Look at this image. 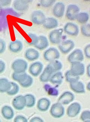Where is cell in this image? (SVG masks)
<instances>
[{
	"mask_svg": "<svg viewBox=\"0 0 90 122\" xmlns=\"http://www.w3.org/2000/svg\"><path fill=\"white\" fill-rule=\"evenodd\" d=\"M65 76L66 81L69 84L79 81L80 79V76L74 75L69 70L66 72Z\"/></svg>",
	"mask_w": 90,
	"mask_h": 122,
	"instance_id": "31",
	"label": "cell"
},
{
	"mask_svg": "<svg viewBox=\"0 0 90 122\" xmlns=\"http://www.w3.org/2000/svg\"><path fill=\"white\" fill-rule=\"evenodd\" d=\"M86 74L89 77H90V64H89L86 67Z\"/></svg>",
	"mask_w": 90,
	"mask_h": 122,
	"instance_id": "45",
	"label": "cell"
},
{
	"mask_svg": "<svg viewBox=\"0 0 90 122\" xmlns=\"http://www.w3.org/2000/svg\"><path fill=\"white\" fill-rule=\"evenodd\" d=\"M44 88L47 94L50 96H56L59 94V91L58 89L55 87L51 86L50 85H45Z\"/></svg>",
	"mask_w": 90,
	"mask_h": 122,
	"instance_id": "32",
	"label": "cell"
},
{
	"mask_svg": "<svg viewBox=\"0 0 90 122\" xmlns=\"http://www.w3.org/2000/svg\"><path fill=\"white\" fill-rule=\"evenodd\" d=\"M42 25L45 29L51 30L57 28L59 25V22L55 18L49 17L46 18Z\"/></svg>",
	"mask_w": 90,
	"mask_h": 122,
	"instance_id": "20",
	"label": "cell"
},
{
	"mask_svg": "<svg viewBox=\"0 0 90 122\" xmlns=\"http://www.w3.org/2000/svg\"><path fill=\"white\" fill-rule=\"evenodd\" d=\"M28 74L26 72H14L12 75V79L19 83L23 82L27 76Z\"/></svg>",
	"mask_w": 90,
	"mask_h": 122,
	"instance_id": "29",
	"label": "cell"
},
{
	"mask_svg": "<svg viewBox=\"0 0 90 122\" xmlns=\"http://www.w3.org/2000/svg\"><path fill=\"white\" fill-rule=\"evenodd\" d=\"M1 114L3 117L6 120H10L14 118V112L13 109L10 106L5 105L2 107L1 110Z\"/></svg>",
	"mask_w": 90,
	"mask_h": 122,
	"instance_id": "21",
	"label": "cell"
},
{
	"mask_svg": "<svg viewBox=\"0 0 90 122\" xmlns=\"http://www.w3.org/2000/svg\"><path fill=\"white\" fill-rule=\"evenodd\" d=\"M48 39L46 36L40 35L38 36V42L34 47L39 50H43L46 49L49 46Z\"/></svg>",
	"mask_w": 90,
	"mask_h": 122,
	"instance_id": "23",
	"label": "cell"
},
{
	"mask_svg": "<svg viewBox=\"0 0 90 122\" xmlns=\"http://www.w3.org/2000/svg\"><path fill=\"white\" fill-rule=\"evenodd\" d=\"M81 32L84 36L89 38L90 36V25L86 23L82 25L81 27Z\"/></svg>",
	"mask_w": 90,
	"mask_h": 122,
	"instance_id": "36",
	"label": "cell"
},
{
	"mask_svg": "<svg viewBox=\"0 0 90 122\" xmlns=\"http://www.w3.org/2000/svg\"><path fill=\"white\" fill-rule=\"evenodd\" d=\"M56 1L55 0H40L39 5L41 7L44 8H49L54 5Z\"/></svg>",
	"mask_w": 90,
	"mask_h": 122,
	"instance_id": "37",
	"label": "cell"
},
{
	"mask_svg": "<svg viewBox=\"0 0 90 122\" xmlns=\"http://www.w3.org/2000/svg\"><path fill=\"white\" fill-rule=\"evenodd\" d=\"M70 86L72 91L78 94L85 93V87L83 83L81 81H79L70 84Z\"/></svg>",
	"mask_w": 90,
	"mask_h": 122,
	"instance_id": "24",
	"label": "cell"
},
{
	"mask_svg": "<svg viewBox=\"0 0 90 122\" xmlns=\"http://www.w3.org/2000/svg\"><path fill=\"white\" fill-rule=\"evenodd\" d=\"M80 12V8L77 5L73 4L69 5L66 10V17L69 20L74 21Z\"/></svg>",
	"mask_w": 90,
	"mask_h": 122,
	"instance_id": "4",
	"label": "cell"
},
{
	"mask_svg": "<svg viewBox=\"0 0 90 122\" xmlns=\"http://www.w3.org/2000/svg\"><path fill=\"white\" fill-rule=\"evenodd\" d=\"M28 67V63L25 60L23 59L15 60L11 64V68L14 72H26Z\"/></svg>",
	"mask_w": 90,
	"mask_h": 122,
	"instance_id": "3",
	"label": "cell"
},
{
	"mask_svg": "<svg viewBox=\"0 0 90 122\" xmlns=\"http://www.w3.org/2000/svg\"><path fill=\"white\" fill-rule=\"evenodd\" d=\"M11 82L5 78H0V92L7 93L10 89Z\"/></svg>",
	"mask_w": 90,
	"mask_h": 122,
	"instance_id": "25",
	"label": "cell"
},
{
	"mask_svg": "<svg viewBox=\"0 0 90 122\" xmlns=\"http://www.w3.org/2000/svg\"><path fill=\"white\" fill-rule=\"evenodd\" d=\"M12 106L17 111H21L26 107V101L25 96L18 95L15 97L12 101Z\"/></svg>",
	"mask_w": 90,
	"mask_h": 122,
	"instance_id": "14",
	"label": "cell"
},
{
	"mask_svg": "<svg viewBox=\"0 0 90 122\" xmlns=\"http://www.w3.org/2000/svg\"><path fill=\"white\" fill-rule=\"evenodd\" d=\"M26 101V107L28 108L33 107L36 104V98L34 95L27 94L24 96Z\"/></svg>",
	"mask_w": 90,
	"mask_h": 122,
	"instance_id": "30",
	"label": "cell"
},
{
	"mask_svg": "<svg viewBox=\"0 0 90 122\" xmlns=\"http://www.w3.org/2000/svg\"><path fill=\"white\" fill-rule=\"evenodd\" d=\"M63 29L62 28L53 30L49 35V40L53 44H58L61 42L63 35Z\"/></svg>",
	"mask_w": 90,
	"mask_h": 122,
	"instance_id": "5",
	"label": "cell"
},
{
	"mask_svg": "<svg viewBox=\"0 0 90 122\" xmlns=\"http://www.w3.org/2000/svg\"><path fill=\"white\" fill-rule=\"evenodd\" d=\"M48 65L50 66L54 73L59 71L63 67L62 63L58 60L50 62Z\"/></svg>",
	"mask_w": 90,
	"mask_h": 122,
	"instance_id": "28",
	"label": "cell"
},
{
	"mask_svg": "<svg viewBox=\"0 0 90 122\" xmlns=\"http://www.w3.org/2000/svg\"><path fill=\"white\" fill-rule=\"evenodd\" d=\"M84 59L83 52L80 49H76L68 56L67 60L70 63L75 62H82Z\"/></svg>",
	"mask_w": 90,
	"mask_h": 122,
	"instance_id": "11",
	"label": "cell"
},
{
	"mask_svg": "<svg viewBox=\"0 0 90 122\" xmlns=\"http://www.w3.org/2000/svg\"><path fill=\"white\" fill-rule=\"evenodd\" d=\"M12 1L11 0H0V5L1 7H6L10 6L11 4Z\"/></svg>",
	"mask_w": 90,
	"mask_h": 122,
	"instance_id": "42",
	"label": "cell"
},
{
	"mask_svg": "<svg viewBox=\"0 0 90 122\" xmlns=\"http://www.w3.org/2000/svg\"><path fill=\"white\" fill-rule=\"evenodd\" d=\"M81 106L78 102H74L70 104L67 111V115L68 117H75L77 116L80 112Z\"/></svg>",
	"mask_w": 90,
	"mask_h": 122,
	"instance_id": "15",
	"label": "cell"
},
{
	"mask_svg": "<svg viewBox=\"0 0 90 122\" xmlns=\"http://www.w3.org/2000/svg\"></svg>",
	"mask_w": 90,
	"mask_h": 122,
	"instance_id": "50",
	"label": "cell"
},
{
	"mask_svg": "<svg viewBox=\"0 0 90 122\" xmlns=\"http://www.w3.org/2000/svg\"><path fill=\"white\" fill-rule=\"evenodd\" d=\"M50 112L52 117L56 118H59L63 117L65 114V108L63 105L59 102H57L51 106Z\"/></svg>",
	"mask_w": 90,
	"mask_h": 122,
	"instance_id": "2",
	"label": "cell"
},
{
	"mask_svg": "<svg viewBox=\"0 0 90 122\" xmlns=\"http://www.w3.org/2000/svg\"><path fill=\"white\" fill-rule=\"evenodd\" d=\"M44 68V65L40 61H36L32 63L29 67V72L31 75L34 77H37L39 76Z\"/></svg>",
	"mask_w": 90,
	"mask_h": 122,
	"instance_id": "12",
	"label": "cell"
},
{
	"mask_svg": "<svg viewBox=\"0 0 90 122\" xmlns=\"http://www.w3.org/2000/svg\"><path fill=\"white\" fill-rule=\"evenodd\" d=\"M29 122H44V121L40 117H35L32 118Z\"/></svg>",
	"mask_w": 90,
	"mask_h": 122,
	"instance_id": "44",
	"label": "cell"
},
{
	"mask_svg": "<svg viewBox=\"0 0 90 122\" xmlns=\"http://www.w3.org/2000/svg\"><path fill=\"white\" fill-rule=\"evenodd\" d=\"M46 18L44 12L40 10H35L32 13L31 16V22L37 25H43Z\"/></svg>",
	"mask_w": 90,
	"mask_h": 122,
	"instance_id": "7",
	"label": "cell"
},
{
	"mask_svg": "<svg viewBox=\"0 0 90 122\" xmlns=\"http://www.w3.org/2000/svg\"><path fill=\"white\" fill-rule=\"evenodd\" d=\"M69 70L74 75L80 76L85 73V65L81 62H73L71 63V68Z\"/></svg>",
	"mask_w": 90,
	"mask_h": 122,
	"instance_id": "10",
	"label": "cell"
},
{
	"mask_svg": "<svg viewBox=\"0 0 90 122\" xmlns=\"http://www.w3.org/2000/svg\"><path fill=\"white\" fill-rule=\"evenodd\" d=\"M24 56L27 60L33 61L39 58L40 54L38 51L35 48H29L26 50Z\"/></svg>",
	"mask_w": 90,
	"mask_h": 122,
	"instance_id": "17",
	"label": "cell"
},
{
	"mask_svg": "<svg viewBox=\"0 0 90 122\" xmlns=\"http://www.w3.org/2000/svg\"><path fill=\"white\" fill-rule=\"evenodd\" d=\"M59 51L54 47H50L45 51L43 57L45 60L47 62H52L54 60H58L60 57Z\"/></svg>",
	"mask_w": 90,
	"mask_h": 122,
	"instance_id": "1",
	"label": "cell"
},
{
	"mask_svg": "<svg viewBox=\"0 0 90 122\" xmlns=\"http://www.w3.org/2000/svg\"><path fill=\"white\" fill-rule=\"evenodd\" d=\"M64 32L69 36H77L79 33V29L77 25L73 22L67 23L63 29Z\"/></svg>",
	"mask_w": 90,
	"mask_h": 122,
	"instance_id": "9",
	"label": "cell"
},
{
	"mask_svg": "<svg viewBox=\"0 0 90 122\" xmlns=\"http://www.w3.org/2000/svg\"><path fill=\"white\" fill-rule=\"evenodd\" d=\"M84 122H90V120L87 121H85Z\"/></svg>",
	"mask_w": 90,
	"mask_h": 122,
	"instance_id": "47",
	"label": "cell"
},
{
	"mask_svg": "<svg viewBox=\"0 0 90 122\" xmlns=\"http://www.w3.org/2000/svg\"><path fill=\"white\" fill-rule=\"evenodd\" d=\"M65 10V5L64 3L57 2L54 4L53 8V14L57 18H61L64 15Z\"/></svg>",
	"mask_w": 90,
	"mask_h": 122,
	"instance_id": "13",
	"label": "cell"
},
{
	"mask_svg": "<svg viewBox=\"0 0 90 122\" xmlns=\"http://www.w3.org/2000/svg\"><path fill=\"white\" fill-rule=\"evenodd\" d=\"M33 80L32 77L30 75H27L25 80L23 82L19 83V84L23 88H27L30 87L33 84Z\"/></svg>",
	"mask_w": 90,
	"mask_h": 122,
	"instance_id": "34",
	"label": "cell"
},
{
	"mask_svg": "<svg viewBox=\"0 0 90 122\" xmlns=\"http://www.w3.org/2000/svg\"><path fill=\"white\" fill-rule=\"evenodd\" d=\"M0 122H1V120H0Z\"/></svg>",
	"mask_w": 90,
	"mask_h": 122,
	"instance_id": "49",
	"label": "cell"
},
{
	"mask_svg": "<svg viewBox=\"0 0 90 122\" xmlns=\"http://www.w3.org/2000/svg\"><path fill=\"white\" fill-rule=\"evenodd\" d=\"M23 45L21 41L19 40H16L10 42L8 46V49L10 51L14 53H17L22 51Z\"/></svg>",
	"mask_w": 90,
	"mask_h": 122,
	"instance_id": "18",
	"label": "cell"
},
{
	"mask_svg": "<svg viewBox=\"0 0 90 122\" xmlns=\"http://www.w3.org/2000/svg\"><path fill=\"white\" fill-rule=\"evenodd\" d=\"M75 99L74 94L69 91L63 92L58 99V102L63 105H67L73 102Z\"/></svg>",
	"mask_w": 90,
	"mask_h": 122,
	"instance_id": "16",
	"label": "cell"
},
{
	"mask_svg": "<svg viewBox=\"0 0 90 122\" xmlns=\"http://www.w3.org/2000/svg\"><path fill=\"white\" fill-rule=\"evenodd\" d=\"M80 118L83 122L90 120V111L89 110H85L81 113Z\"/></svg>",
	"mask_w": 90,
	"mask_h": 122,
	"instance_id": "38",
	"label": "cell"
},
{
	"mask_svg": "<svg viewBox=\"0 0 90 122\" xmlns=\"http://www.w3.org/2000/svg\"><path fill=\"white\" fill-rule=\"evenodd\" d=\"M51 105V102L47 98H42L38 100L37 107L41 112H46L48 111Z\"/></svg>",
	"mask_w": 90,
	"mask_h": 122,
	"instance_id": "19",
	"label": "cell"
},
{
	"mask_svg": "<svg viewBox=\"0 0 90 122\" xmlns=\"http://www.w3.org/2000/svg\"><path fill=\"white\" fill-rule=\"evenodd\" d=\"M89 19V15L88 12H81L77 15L75 20H77L78 23L83 25L88 23Z\"/></svg>",
	"mask_w": 90,
	"mask_h": 122,
	"instance_id": "27",
	"label": "cell"
},
{
	"mask_svg": "<svg viewBox=\"0 0 90 122\" xmlns=\"http://www.w3.org/2000/svg\"><path fill=\"white\" fill-rule=\"evenodd\" d=\"M32 0H14L12 2V6L16 11L24 12L29 9V5Z\"/></svg>",
	"mask_w": 90,
	"mask_h": 122,
	"instance_id": "8",
	"label": "cell"
},
{
	"mask_svg": "<svg viewBox=\"0 0 90 122\" xmlns=\"http://www.w3.org/2000/svg\"><path fill=\"white\" fill-rule=\"evenodd\" d=\"M75 44L73 41L68 39L61 42L59 44L58 48L60 51L63 54L69 53L73 50Z\"/></svg>",
	"mask_w": 90,
	"mask_h": 122,
	"instance_id": "6",
	"label": "cell"
},
{
	"mask_svg": "<svg viewBox=\"0 0 90 122\" xmlns=\"http://www.w3.org/2000/svg\"><path fill=\"white\" fill-rule=\"evenodd\" d=\"M84 55L87 59H90V44L87 45L84 49Z\"/></svg>",
	"mask_w": 90,
	"mask_h": 122,
	"instance_id": "41",
	"label": "cell"
},
{
	"mask_svg": "<svg viewBox=\"0 0 90 122\" xmlns=\"http://www.w3.org/2000/svg\"><path fill=\"white\" fill-rule=\"evenodd\" d=\"M53 74L50 66L47 65L40 75L39 80L42 82H48L50 81L51 77Z\"/></svg>",
	"mask_w": 90,
	"mask_h": 122,
	"instance_id": "22",
	"label": "cell"
},
{
	"mask_svg": "<svg viewBox=\"0 0 90 122\" xmlns=\"http://www.w3.org/2000/svg\"><path fill=\"white\" fill-rule=\"evenodd\" d=\"M6 49V43L4 39L0 38V54L4 53Z\"/></svg>",
	"mask_w": 90,
	"mask_h": 122,
	"instance_id": "39",
	"label": "cell"
},
{
	"mask_svg": "<svg viewBox=\"0 0 90 122\" xmlns=\"http://www.w3.org/2000/svg\"><path fill=\"white\" fill-rule=\"evenodd\" d=\"M20 88L18 85L14 82H11L10 89L6 93L10 96H13L17 94L19 92Z\"/></svg>",
	"mask_w": 90,
	"mask_h": 122,
	"instance_id": "33",
	"label": "cell"
},
{
	"mask_svg": "<svg viewBox=\"0 0 90 122\" xmlns=\"http://www.w3.org/2000/svg\"><path fill=\"white\" fill-rule=\"evenodd\" d=\"M27 35L29 38L30 39V41H26V43L30 46H35L38 42V36L36 35L35 33H28Z\"/></svg>",
	"mask_w": 90,
	"mask_h": 122,
	"instance_id": "35",
	"label": "cell"
},
{
	"mask_svg": "<svg viewBox=\"0 0 90 122\" xmlns=\"http://www.w3.org/2000/svg\"><path fill=\"white\" fill-rule=\"evenodd\" d=\"M1 8H2V7H1V5H0V10H1Z\"/></svg>",
	"mask_w": 90,
	"mask_h": 122,
	"instance_id": "48",
	"label": "cell"
},
{
	"mask_svg": "<svg viewBox=\"0 0 90 122\" xmlns=\"http://www.w3.org/2000/svg\"><path fill=\"white\" fill-rule=\"evenodd\" d=\"M63 79V74L61 71H59L54 73L49 81L53 84L59 85L62 83Z\"/></svg>",
	"mask_w": 90,
	"mask_h": 122,
	"instance_id": "26",
	"label": "cell"
},
{
	"mask_svg": "<svg viewBox=\"0 0 90 122\" xmlns=\"http://www.w3.org/2000/svg\"><path fill=\"white\" fill-rule=\"evenodd\" d=\"M14 122H28L26 117L23 115H18L14 118Z\"/></svg>",
	"mask_w": 90,
	"mask_h": 122,
	"instance_id": "40",
	"label": "cell"
},
{
	"mask_svg": "<svg viewBox=\"0 0 90 122\" xmlns=\"http://www.w3.org/2000/svg\"><path fill=\"white\" fill-rule=\"evenodd\" d=\"M6 64L4 61L0 60V74L3 73L6 69Z\"/></svg>",
	"mask_w": 90,
	"mask_h": 122,
	"instance_id": "43",
	"label": "cell"
},
{
	"mask_svg": "<svg viewBox=\"0 0 90 122\" xmlns=\"http://www.w3.org/2000/svg\"><path fill=\"white\" fill-rule=\"evenodd\" d=\"M86 88L89 91H90V82H89L88 84H87L86 85Z\"/></svg>",
	"mask_w": 90,
	"mask_h": 122,
	"instance_id": "46",
	"label": "cell"
}]
</instances>
